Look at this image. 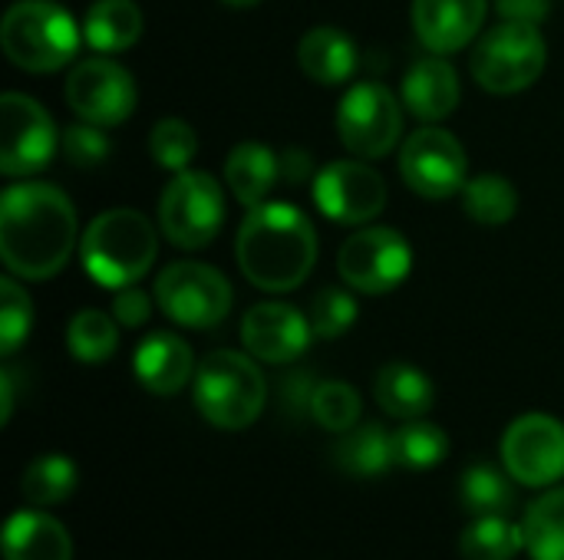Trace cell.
Wrapping results in <instances>:
<instances>
[{
    "label": "cell",
    "mask_w": 564,
    "mask_h": 560,
    "mask_svg": "<svg viewBox=\"0 0 564 560\" xmlns=\"http://www.w3.org/2000/svg\"><path fill=\"white\" fill-rule=\"evenodd\" d=\"M76 248L73 201L46 182H20L0 195V257L13 277L46 281Z\"/></svg>",
    "instance_id": "cell-1"
},
{
    "label": "cell",
    "mask_w": 564,
    "mask_h": 560,
    "mask_svg": "<svg viewBox=\"0 0 564 560\" xmlns=\"http://www.w3.org/2000/svg\"><path fill=\"white\" fill-rule=\"evenodd\" d=\"M235 257L258 290H294L307 281L317 261V231L301 208L264 201L248 208L238 228Z\"/></svg>",
    "instance_id": "cell-2"
},
{
    "label": "cell",
    "mask_w": 564,
    "mask_h": 560,
    "mask_svg": "<svg viewBox=\"0 0 564 560\" xmlns=\"http://www.w3.org/2000/svg\"><path fill=\"white\" fill-rule=\"evenodd\" d=\"M159 254L155 224L135 208H112L89 221L79 257L86 274L102 287H132L149 274Z\"/></svg>",
    "instance_id": "cell-3"
},
{
    "label": "cell",
    "mask_w": 564,
    "mask_h": 560,
    "mask_svg": "<svg viewBox=\"0 0 564 560\" xmlns=\"http://www.w3.org/2000/svg\"><path fill=\"white\" fill-rule=\"evenodd\" d=\"M0 46L26 73L63 69L79 50V26L56 0H17L3 13Z\"/></svg>",
    "instance_id": "cell-4"
},
{
    "label": "cell",
    "mask_w": 564,
    "mask_h": 560,
    "mask_svg": "<svg viewBox=\"0 0 564 560\" xmlns=\"http://www.w3.org/2000/svg\"><path fill=\"white\" fill-rule=\"evenodd\" d=\"M264 396V376L245 353L215 350L195 370V406L218 429H248L261 416Z\"/></svg>",
    "instance_id": "cell-5"
},
{
    "label": "cell",
    "mask_w": 564,
    "mask_h": 560,
    "mask_svg": "<svg viewBox=\"0 0 564 560\" xmlns=\"http://www.w3.org/2000/svg\"><path fill=\"white\" fill-rule=\"evenodd\" d=\"M545 59H549V46L535 23L502 20L496 30L479 36L469 66L482 89L512 96L529 89L542 76Z\"/></svg>",
    "instance_id": "cell-6"
},
{
    "label": "cell",
    "mask_w": 564,
    "mask_h": 560,
    "mask_svg": "<svg viewBox=\"0 0 564 560\" xmlns=\"http://www.w3.org/2000/svg\"><path fill=\"white\" fill-rule=\"evenodd\" d=\"M225 224V195L208 172H175L159 198L162 234L185 251H198L215 241Z\"/></svg>",
    "instance_id": "cell-7"
},
{
    "label": "cell",
    "mask_w": 564,
    "mask_h": 560,
    "mask_svg": "<svg viewBox=\"0 0 564 560\" xmlns=\"http://www.w3.org/2000/svg\"><path fill=\"white\" fill-rule=\"evenodd\" d=\"M155 300L169 320L188 330L218 327L231 310V284L221 271L198 261L169 264L155 281Z\"/></svg>",
    "instance_id": "cell-8"
},
{
    "label": "cell",
    "mask_w": 564,
    "mask_h": 560,
    "mask_svg": "<svg viewBox=\"0 0 564 560\" xmlns=\"http://www.w3.org/2000/svg\"><path fill=\"white\" fill-rule=\"evenodd\" d=\"M403 106L383 83H357L337 106V135L357 158H383L403 129Z\"/></svg>",
    "instance_id": "cell-9"
},
{
    "label": "cell",
    "mask_w": 564,
    "mask_h": 560,
    "mask_svg": "<svg viewBox=\"0 0 564 560\" xmlns=\"http://www.w3.org/2000/svg\"><path fill=\"white\" fill-rule=\"evenodd\" d=\"M413 267V251L406 238L393 228H364L350 234L337 254L340 277L360 294H390L397 290Z\"/></svg>",
    "instance_id": "cell-10"
},
{
    "label": "cell",
    "mask_w": 564,
    "mask_h": 560,
    "mask_svg": "<svg viewBox=\"0 0 564 560\" xmlns=\"http://www.w3.org/2000/svg\"><path fill=\"white\" fill-rule=\"evenodd\" d=\"M66 102L69 109L99 129L119 125L135 109V79L126 66L109 56L79 59L66 79Z\"/></svg>",
    "instance_id": "cell-11"
},
{
    "label": "cell",
    "mask_w": 564,
    "mask_h": 560,
    "mask_svg": "<svg viewBox=\"0 0 564 560\" xmlns=\"http://www.w3.org/2000/svg\"><path fill=\"white\" fill-rule=\"evenodd\" d=\"M53 149L56 125L50 112L23 92H7L0 99V172L7 178L33 175L46 168Z\"/></svg>",
    "instance_id": "cell-12"
},
{
    "label": "cell",
    "mask_w": 564,
    "mask_h": 560,
    "mask_svg": "<svg viewBox=\"0 0 564 560\" xmlns=\"http://www.w3.org/2000/svg\"><path fill=\"white\" fill-rule=\"evenodd\" d=\"M400 175L423 198H449L466 188L469 158L446 129H420L400 149Z\"/></svg>",
    "instance_id": "cell-13"
},
{
    "label": "cell",
    "mask_w": 564,
    "mask_h": 560,
    "mask_svg": "<svg viewBox=\"0 0 564 560\" xmlns=\"http://www.w3.org/2000/svg\"><path fill=\"white\" fill-rule=\"evenodd\" d=\"M506 472L532 488H545L564 479V426L545 413L516 419L502 436Z\"/></svg>",
    "instance_id": "cell-14"
},
{
    "label": "cell",
    "mask_w": 564,
    "mask_h": 560,
    "mask_svg": "<svg viewBox=\"0 0 564 560\" xmlns=\"http://www.w3.org/2000/svg\"><path fill=\"white\" fill-rule=\"evenodd\" d=\"M314 201L337 224H367L387 205V182L367 162H330L314 178Z\"/></svg>",
    "instance_id": "cell-15"
},
{
    "label": "cell",
    "mask_w": 564,
    "mask_h": 560,
    "mask_svg": "<svg viewBox=\"0 0 564 560\" xmlns=\"http://www.w3.org/2000/svg\"><path fill=\"white\" fill-rule=\"evenodd\" d=\"M311 337H314L311 320L297 307L281 304V300L258 304L241 320L245 350L254 360H264V363H274V366H284V363L297 360L307 350Z\"/></svg>",
    "instance_id": "cell-16"
},
{
    "label": "cell",
    "mask_w": 564,
    "mask_h": 560,
    "mask_svg": "<svg viewBox=\"0 0 564 560\" xmlns=\"http://www.w3.org/2000/svg\"><path fill=\"white\" fill-rule=\"evenodd\" d=\"M486 0H413V30L430 53H456L476 40Z\"/></svg>",
    "instance_id": "cell-17"
},
{
    "label": "cell",
    "mask_w": 564,
    "mask_h": 560,
    "mask_svg": "<svg viewBox=\"0 0 564 560\" xmlns=\"http://www.w3.org/2000/svg\"><path fill=\"white\" fill-rule=\"evenodd\" d=\"M403 106L423 122H440L453 116V109L459 106V76L453 63L440 53L416 59L403 76Z\"/></svg>",
    "instance_id": "cell-18"
},
{
    "label": "cell",
    "mask_w": 564,
    "mask_h": 560,
    "mask_svg": "<svg viewBox=\"0 0 564 560\" xmlns=\"http://www.w3.org/2000/svg\"><path fill=\"white\" fill-rule=\"evenodd\" d=\"M132 370L149 393L175 396L195 376V360H192V350L182 337L152 333L139 343V350L132 356Z\"/></svg>",
    "instance_id": "cell-19"
},
{
    "label": "cell",
    "mask_w": 564,
    "mask_h": 560,
    "mask_svg": "<svg viewBox=\"0 0 564 560\" xmlns=\"http://www.w3.org/2000/svg\"><path fill=\"white\" fill-rule=\"evenodd\" d=\"M7 560H73L66 528L43 512H17L3 528Z\"/></svg>",
    "instance_id": "cell-20"
},
{
    "label": "cell",
    "mask_w": 564,
    "mask_h": 560,
    "mask_svg": "<svg viewBox=\"0 0 564 560\" xmlns=\"http://www.w3.org/2000/svg\"><path fill=\"white\" fill-rule=\"evenodd\" d=\"M297 63L307 79L321 86H340L357 69V46L337 26H314L297 46Z\"/></svg>",
    "instance_id": "cell-21"
},
{
    "label": "cell",
    "mask_w": 564,
    "mask_h": 560,
    "mask_svg": "<svg viewBox=\"0 0 564 560\" xmlns=\"http://www.w3.org/2000/svg\"><path fill=\"white\" fill-rule=\"evenodd\" d=\"M225 178H228L231 195L245 208H258L264 205V198L274 191L281 178V158L261 142H241L228 152Z\"/></svg>",
    "instance_id": "cell-22"
},
{
    "label": "cell",
    "mask_w": 564,
    "mask_h": 560,
    "mask_svg": "<svg viewBox=\"0 0 564 560\" xmlns=\"http://www.w3.org/2000/svg\"><path fill=\"white\" fill-rule=\"evenodd\" d=\"M373 396H377L380 409L397 419H423L433 409L436 389L423 370H416L410 363H387L377 373Z\"/></svg>",
    "instance_id": "cell-23"
},
{
    "label": "cell",
    "mask_w": 564,
    "mask_h": 560,
    "mask_svg": "<svg viewBox=\"0 0 564 560\" xmlns=\"http://www.w3.org/2000/svg\"><path fill=\"white\" fill-rule=\"evenodd\" d=\"M83 36L96 53H122L142 36L135 0H93L83 17Z\"/></svg>",
    "instance_id": "cell-24"
},
{
    "label": "cell",
    "mask_w": 564,
    "mask_h": 560,
    "mask_svg": "<svg viewBox=\"0 0 564 560\" xmlns=\"http://www.w3.org/2000/svg\"><path fill=\"white\" fill-rule=\"evenodd\" d=\"M334 459H337V465H340L347 475H357V479L387 475V472L397 465L393 436H390L383 426H377V422H370V426H354V429L344 432V439L337 442Z\"/></svg>",
    "instance_id": "cell-25"
},
{
    "label": "cell",
    "mask_w": 564,
    "mask_h": 560,
    "mask_svg": "<svg viewBox=\"0 0 564 560\" xmlns=\"http://www.w3.org/2000/svg\"><path fill=\"white\" fill-rule=\"evenodd\" d=\"M459 551L466 560H516L525 551V531L509 515H482L463 531Z\"/></svg>",
    "instance_id": "cell-26"
},
{
    "label": "cell",
    "mask_w": 564,
    "mask_h": 560,
    "mask_svg": "<svg viewBox=\"0 0 564 560\" xmlns=\"http://www.w3.org/2000/svg\"><path fill=\"white\" fill-rule=\"evenodd\" d=\"M522 531L532 560H564V488L545 492L532 502Z\"/></svg>",
    "instance_id": "cell-27"
},
{
    "label": "cell",
    "mask_w": 564,
    "mask_h": 560,
    "mask_svg": "<svg viewBox=\"0 0 564 560\" xmlns=\"http://www.w3.org/2000/svg\"><path fill=\"white\" fill-rule=\"evenodd\" d=\"M459 495L469 515H509L516 508V488L509 482V472H499L489 462H479L463 472Z\"/></svg>",
    "instance_id": "cell-28"
},
{
    "label": "cell",
    "mask_w": 564,
    "mask_h": 560,
    "mask_svg": "<svg viewBox=\"0 0 564 560\" xmlns=\"http://www.w3.org/2000/svg\"><path fill=\"white\" fill-rule=\"evenodd\" d=\"M393 455H397V465L410 472L436 469L449 455V436L436 422L406 419V426L393 432Z\"/></svg>",
    "instance_id": "cell-29"
},
{
    "label": "cell",
    "mask_w": 564,
    "mask_h": 560,
    "mask_svg": "<svg viewBox=\"0 0 564 560\" xmlns=\"http://www.w3.org/2000/svg\"><path fill=\"white\" fill-rule=\"evenodd\" d=\"M79 482L76 465L66 455H40L26 465L23 479H20V492L30 505H59L73 495Z\"/></svg>",
    "instance_id": "cell-30"
},
{
    "label": "cell",
    "mask_w": 564,
    "mask_h": 560,
    "mask_svg": "<svg viewBox=\"0 0 564 560\" xmlns=\"http://www.w3.org/2000/svg\"><path fill=\"white\" fill-rule=\"evenodd\" d=\"M463 208L479 224H506L519 211V191L502 175H479L466 182Z\"/></svg>",
    "instance_id": "cell-31"
},
{
    "label": "cell",
    "mask_w": 564,
    "mask_h": 560,
    "mask_svg": "<svg viewBox=\"0 0 564 560\" xmlns=\"http://www.w3.org/2000/svg\"><path fill=\"white\" fill-rule=\"evenodd\" d=\"M112 320L116 317H106L102 310H79L66 330V347H69L73 360H79V363L109 360L119 347V330Z\"/></svg>",
    "instance_id": "cell-32"
},
{
    "label": "cell",
    "mask_w": 564,
    "mask_h": 560,
    "mask_svg": "<svg viewBox=\"0 0 564 560\" xmlns=\"http://www.w3.org/2000/svg\"><path fill=\"white\" fill-rule=\"evenodd\" d=\"M149 152H152L159 168L185 172L198 152V135L182 119H162V122H155V129L149 135Z\"/></svg>",
    "instance_id": "cell-33"
},
{
    "label": "cell",
    "mask_w": 564,
    "mask_h": 560,
    "mask_svg": "<svg viewBox=\"0 0 564 560\" xmlns=\"http://www.w3.org/2000/svg\"><path fill=\"white\" fill-rule=\"evenodd\" d=\"M311 416L327 432H350L360 419V393L350 383H321L311 399Z\"/></svg>",
    "instance_id": "cell-34"
},
{
    "label": "cell",
    "mask_w": 564,
    "mask_h": 560,
    "mask_svg": "<svg viewBox=\"0 0 564 560\" xmlns=\"http://www.w3.org/2000/svg\"><path fill=\"white\" fill-rule=\"evenodd\" d=\"M30 323H33L30 297L13 277H3L0 281V353L3 356L20 350V343L30 337Z\"/></svg>",
    "instance_id": "cell-35"
},
{
    "label": "cell",
    "mask_w": 564,
    "mask_h": 560,
    "mask_svg": "<svg viewBox=\"0 0 564 560\" xmlns=\"http://www.w3.org/2000/svg\"><path fill=\"white\" fill-rule=\"evenodd\" d=\"M307 320H311V330L321 340H337V337H344L354 327V320H357V300L350 294L337 290V287H324L311 300Z\"/></svg>",
    "instance_id": "cell-36"
},
{
    "label": "cell",
    "mask_w": 564,
    "mask_h": 560,
    "mask_svg": "<svg viewBox=\"0 0 564 560\" xmlns=\"http://www.w3.org/2000/svg\"><path fill=\"white\" fill-rule=\"evenodd\" d=\"M109 139L99 125L93 122H79V125H69L66 135H63V155L69 158V165L76 168H96L106 162L109 155Z\"/></svg>",
    "instance_id": "cell-37"
},
{
    "label": "cell",
    "mask_w": 564,
    "mask_h": 560,
    "mask_svg": "<svg viewBox=\"0 0 564 560\" xmlns=\"http://www.w3.org/2000/svg\"><path fill=\"white\" fill-rule=\"evenodd\" d=\"M112 317L122 327H142L152 317V300L149 294H142L135 284L132 287H119V294L112 297Z\"/></svg>",
    "instance_id": "cell-38"
},
{
    "label": "cell",
    "mask_w": 564,
    "mask_h": 560,
    "mask_svg": "<svg viewBox=\"0 0 564 560\" xmlns=\"http://www.w3.org/2000/svg\"><path fill=\"white\" fill-rule=\"evenodd\" d=\"M496 10L502 20L512 23H542L549 17V0H496Z\"/></svg>",
    "instance_id": "cell-39"
},
{
    "label": "cell",
    "mask_w": 564,
    "mask_h": 560,
    "mask_svg": "<svg viewBox=\"0 0 564 560\" xmlns=\"http://www.w3.org/2000/svg\"><path fill=\"white\" fill-rule=\"evenodd\" d=\"M0 393H3V413H0V422H10V413H13V383H10V373H7V370L0 373Z\"/></svg>",
    "instance_id": "cell-40"
},
{
    "label": "cell",
    "mask_w": 564,
    "mask_h": 560,
    "mask_svg": "<svg viewBox=\"0 0 564 560\" xmlns=\"http://www.w3.org/2000/svg\"><path fill=\"white\" fill-rule=\"evenodd\" d=\"M221 3H228V7H254L261 0H221Z\"/></svg>",
    "instance_id": "cell-41"
}]
</instances>
